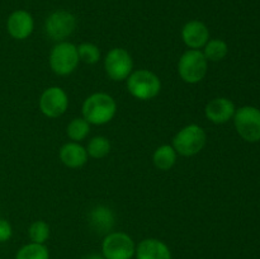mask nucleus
I'll return each mask as SVG.
<instances>
[{
  "instance_id": "f257e3e1",
  "label": "nucleus",
  "mask_w": 260,
  "mask_h": 259,
  "mask_svg": "<svg viewBox=\"0 0 260 259\" xmlns=\"http://www.w3.org/2000/svg\"><path fill=\"white\" fill-rule=\"evenodd\" d=\"M83 118L90 124L102 126L114 118L117 112V103L112 95L107 93H94L84 101Z\"/></svg>"
},
{
  "instance_id": "423d86ee",
  "label": "nucleus",
  "mask_w": 260,
  "mask_h": 259,
  "mask_svg": "<svg viewBox=\"0 0 260 259\" xmlns=\"http://www.w3.org/2000/svg\"><path fill=\"white\" fill-rule=\"evenodd\" d=\"M234 123L238 134L248 142L260 141V109L253 106H244L236 109Z\"/></svg>"
},
{
  "instance_id": "20e7f679",
  "label": "nucleus",
  "mask_w": 260,
  "mask_h": 259,
  "mask_svg": "<svg viewBox=\"0 0 260 259\" xmlns=\"http://www.w3.org/2000/svg\"><path fill=\"white\" fill-rule=\"evenodd\" d=\"M50 68L55 74L60 76H66L73 74L78 68L79 62V53L78 46L71 42H58L57 45L53 46L48 57Z\"/></svg>"
},
{
  "instance_id": "4be33fe9",
  "label": "nucleus",
  "mask_w": 260,
  "mask_h": 259,
  "mask_svg": "<svg viewBox=\"0 0 260 259\" xmlns=\"http://www.w3.org/2000/svg\"><path fill=\"white\" fill-rule=\"evenodd\" d=\"M78 53L79 60L85 63H89V65H94V63L99 62V60H101V50L94 43H80L78 46Z\"/></svg>"
},
{
  "instance_id": "f8f14e48",
  "label": "nucleus",
  "mask_w": 260,
  "mask_h": 259,
  "mask_svg": "<svg viewBox=\"0 0 260 259\" xmlns=\"http://www.w3.org/2000/svg\"><path fill=\"white\" fill-rule=\"evenodd\" d=\"M236 108L235 104L231 99L225 96H218L212 99L207 103L205 108L206 117L208 121L213 122L216 124H222L234 118Z\"/></svg>"
},
{
  "instance_id": "9b49d317",
  "label": "nucleus",
  "mask_w": 260,
  "mask_h": 259,
  "mask_svg": "<svg viewBox=\"0 0 260 259\" xmlns=\"http://www.w3.org/2000/svg\"><path fill=\"white\" fill-rule=\"evenodd\" d=\"M35 28V20L32 14L27 10L18 9L14 10L12 14L8 17L7 29L8 33L12 36L14 40L23 41L29 37Z\"/></svg>"
},
{
  "instance_id": "393cba45",
  "label": "nucleus",
  "mask_w": 260,
  "mask_h": 259,
  "mask_svg": "<svg viewBox=\"0 0 260 259\" xmlns=\"http://www.w3.org/2000/svg\"><path fill=\"white\" fill-rule=\"evenodd\" d=\"M83 259H106L103 255H99V254H89L85 255Z\"/></svg>"
},
{
  "instance_id": "dca6fc26",
  "label": "nucleus",
  "mask_w": 260,
  "mask_h": 259,
  "mask_svg": "<svg viewBox=\"0 0 260 259\" xmlns=\"http://www.w3.org/2000/svg\"><path fill=\"white\" fill-rule=\"evenodd\" d=\"M58 156L63 165L71 168V169H76V168H81L86 164L89 155L85 147L81 146L79 142L71 141L61 147Z\"/></svg>"
},
{
  "instance_id": "6ab92c4d",
  "label": "nucleus",
  "mask_w": 260,
  "mask_h": 259,
  "mask_svg": "<svg viewBox=\"0 0 260 259\" xmlns=\"http://www.w3.org/2000/svg\"><path fill=\"white\" fill-rule=\"evenodd\" d=\"M229 52V46L225 41L218 40H208V42L205 45V51H203V55L207 58V61H221L226 57Z\"/></svg>"
},
{
  "instance_id": "ddd939ff",
  "label": "nucleus",
  "mask_w": 260,
  "mask_h": 259,
  "mask_svg": "<svg viewBox=\"0 0 260 259\" xmlns=\"http://www.w3.org/2000/svg\"><path fill=\"white\" fill-rule=\"evenodd\" d=\"M182 40L190 50H200L210 40V30L201 20H189L182 28Z\"/></svg>"
},
{
  "instance_id": "f3484780",
  "label": "nucleus",
  "mask_w": 260,
  "mask_h": 259,
  "mask_svg": "<svg viewBox=\"0 0 260 259\" xmlns=\"http://www.w3.org/2000/svg\"><path fill=\"white\" fill-rule=\"evenodd\" d=\"M177 156V151L172 145H161L155 150L154 155H152V161L157 169L169 170L174 167Z\"/></svg>"
},
{
  "instance_id": "f03ea898",
  "label": "nucleus",
  "mask_w": 260,
  "mask_h": 259,
  "mask_svg": "<svg viewBox=\"0 0 260 259\" xmlns=\"http://www.w3.org/2000/svg\"><path fill=\"white\" fill-rule=\"evenodd\" d=\"M126 80L128 93L140 101L154 99L161 90V81L159 76L146 69L132 71Z\"/></svg>"
},
{
  "instance_id": "5701e85b",
  "label": "nucleus",
  "mask_w": 260,
  "mask_h": 259,
  "mask_svg": "<svg viewBox=\"0 0 260 259\" xmlns=\"http://www.w3.org/2000/svg\"><path fill=\"white\" fill-rule=\"evenodd\" d=\"M28 235H29L32 243L45 244L50 238V226L42 220L35 221L33 223H30L29 229H28Z\"/></svg>"
},
{
  "instance_id": "39448f33",
  "label": "nucleus",
  "mask_w": 260,
  "mask_h": 259,
  "mask_svg": "<svg viewBox=\"0 0 260 259\" xmlns=\"http://www.w3.org/2000/svg\"><path fill=\"white\" fill-rule=\"evenodd\" d=\"M208 61L201 50L185 51L178 62V73L183 81L197 84L205 79L207 74Z\"/></svg>"
},
{
  "instance_id": "aec40b11",
  "label": "nucleus",
  "mask_w": 260,
  "mask_h": 259,
  "mask_svg": "<svg viewBox=\"0 0 260 259\" xmlns=\"http://www.w3.org/2000/svg\"><path fill=\"white\" fill-rule=\"evenodd\" d=\"M15 259H50V251L45 244L29 243L17 251Z\"/></svg>"
},
{
  "instance_id": "a211bd4d",
  "label": "nucleus",
  "mask_w": 260,
  "mask_h": 259,
  "mask_svg": "<svg viewBox=\"0 0 260 259\" xmlns=\"http://www.w3.org/2000/svg\"><path fill=\"white\" fill-rule=\"evenodd\" d=\"M66 132H68L69 139L73 140L74 142H80L88 137L90 132V123L83 117H78V118L71 119L70 123L68 124Z\"/></svg>"
},
{
  "instance_id": "1a4fd4ad",
  "label": "nucleus",
  "mask_w": 260,
  "mask_h": 259,
  "mask_svg": "<svg viewBox=\"0 0 260 259\" xmlns=\"http://www.w3.org/2000/svg\"><path fill=\"white\" fill-rule=\"evenodd\" d=\"M104 69L109 79L114 81L126 80L134 71V61L124 48H112L104 58Z\"/></svg>"
},
{
  "instance_id": "2eb2a0df",
  "label": "nucleus",
  "mask_w": 260,
  "mask_h": 259,
  "mask_svg": "<svg viewBox=\"0 0 260 259\" xmlns=\"http://www.w3.org/2000/svg\"><path fill=\"white\" fill-rule=\"evenodd\" d=\"M135 255L136 259H172V251L164 241L149 238L140 241Z\"/></svg>"
},
{
  "instance_id": "0eeeda50",
  "label": "nucleus",
  "mask_w": 260,
  "mask_h": 259,
  "mask_svg": "<svg viewBox=\"0 0 260 259\" xmlns=\"http://www.w3.org/2000/svg\"><path fill=\"white\" fill-rule=\"evenodd\" d=\"M136 245L131 236L122 231H114L104 236L102 253L106 259H132Z\"/></svg>"
},
{
  "instance_id": "7ed1b4c3",
  "label": "nucleus",
  "mask_w": 260,
  "mask_h": 259,
  "mask_svg": "<svg viewBox=\"0 0 260 259\" xmlns=\"http://www.w3.org/2000/svg\"><path fill=\"white\" fill-rule=\"evenodd\" d=\"M207 135L205 130L197 123H190L183 127L173 139V145L177 154L182 156H193L205 147Z\"/></svg>"
},
{
  "instance_id": "4468645a",
  "label": "nucleus",
  "mask_w": 260,
  "mask_h": 259,
  "mask_svg": "<svg viewBox=\"0 0 260 259\" xmlns=\"http://www.w3.org/2000/svg\"><path fill=\"white\" fill-rule=\"evenodd\" d=\"M89 225L99 235H107L112 231L116 223V216L112 208L98 205L89 211Z\"/></svg>"
},
{
  "instance_id": "6e6552de",
  "label": "nucleus",
  "mask_w": 260,
  "mask_h": 259,
  "mask_svg": "<svg viewBox=\"0 0 260 259\" xmlns=\"http://www.w3.org/2000/svg\"><path fill=\"white\" fill-rule=\"evenodd\" d=\"M76 28V18L69 10L58 9L51 13L45 22V32L51 40L62 42Z\"/></svg>"
},
{
  "instance_id": "9d476101",
  "label": "nucleus",
  "mask_w": 260,
  "mask_h": 259,
  "mask_svg": "<svg viewBox=\"0 0 260 259\" xmlns=\"http://www.w3.org/2000/svg\"><path fill=\"white\" fill-rule=\"evenodd\" d=\"M69 107V96L60 86L46 89L40 98V109L48 118L62 116Z\"/></svg>"
},
{
  "instance_id": "412c9836",
  "label": "nucleus",
  "mask_w": 260,
  "mask_h": 259,
  "mask_svg": "<svg viewBox=\"0 0 260 259\" xmlns=\"http://www.w3.org/2000/svg\"><path fill=\"white\" fill-rule=\"evenodd\" d=\"M109 151H111V142L104 136L93 137L86 146V152L89 156L94 157V159H102V157L107 156Z\"/></svg>"
},
{
  "instance_id": "b1692460",
  "label": "nucleus",
  "mask_w": 260,
  "mask_h": 259,
  "mask_svg": "<svg viewBox=\"0 0 260 259\" xmlns=\"http://www.w3.org/2000/svg\"><path fill=\"white\" fill-rule=\"evenodd\" d=\"M13 235L12 225L5 218H0V243H5L9 240Z\"/></svg>"
}]
</instances>
